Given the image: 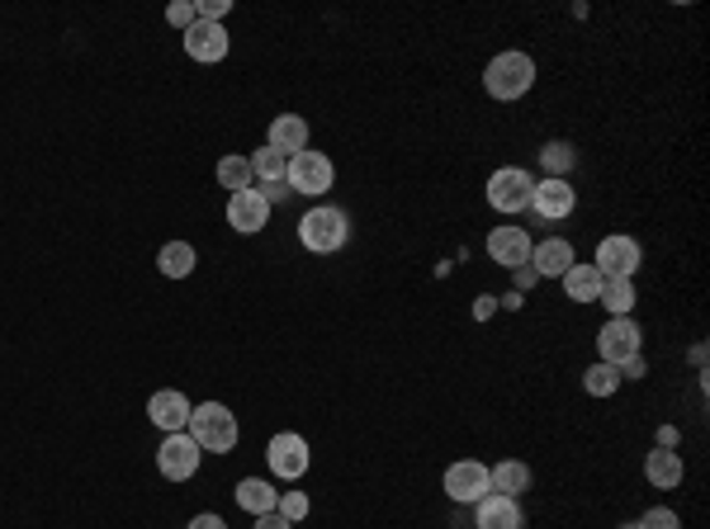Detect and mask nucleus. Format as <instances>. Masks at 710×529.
<instances>
[{
	"mask_svg": "<svg viewBox=\"0 0 710 529\" xmlns=\"http://www.w3.org/2000/svg\"><path fill=\"white\" fill-rule=\"evenodd\" d=\"M531 86H535V62H531V53H498L483 67V90L493 95V100H502V104L521 100V95H531Z\"/></svg>",
	"mask_w": 710,
	"mask_h": 529,
	"instance_id": "nucleus-1",
	"label": "nucleus"
},
{
	"mask_svg": "<svg viewBox=\"0 0 710 529\" xmlns=\"http://www.w3.org/2000/svg\"><path fill=\"white\" fill-rule=\"evenodd\" d=\"M298 242H304V251L313 255H331V251H341L346 242H351V218L341 213V208H308L304 222H298Z\"/></svg>",
	"mask_w": 710,
	"mask_h": 529,
	"instance_id": "nucleus-2",
	"label": "nucleus"
},
{
	"mask_svg": "<svg viewBox=\"0 0 710 529\" xmlns=\"http://www.w3.org/2000/svg\"><path fill=\"white\" fill-rule=\"evenodd\" d=\"M185 430L204 454H228V449H237V416L223 403H199L195 411H189Z\"/></svg>",
	"mask_w": 710,
	"mask_h": 529,
	"instance_id": "nucleus-3",
	"label": "nucleus"
},
{
	"mask_svg": "<svg viewBox=\"0 0 710 529\" xmlns=\"http://www.w3.org/2000/svg\"><path fill=\"white\" fill-rule=\"evenodd\" d=\"M531 195H535V180H531V170H521V166H502L488 175V203L498 208V213H526L531 208Z\"/></svg>",
	"mask_w": 710,
	"mask_h": 529,
	"instance_id": "nucleus-4",
	"label": "nucleus"
},
{
	"mask_svg": "<svg viewBox=\"0 0 710 529\" xmlns=\"http://www.w3.org/2000/svg\"><path fill=\"white\" fill-rule=\"evenodd\" d=\"M592 265H597V275H602V279H635L640 265H644V246L635 242V236H621V232L602 236V242H597Z\"/></svg>",
	"mask_w": 710,
	"mask_h": 529,
	"instance_id": "nucleus-5",
	"label": "nucleus"
},
{
	"mask_svg": "<svg viewBox=\"0 0 710 529\" xmlns=\"http://www.w3.org/2000/svg\"><path fill=\"white\" fill-rule=\"evenodd\" d=\"M199 459H204V449L189 440V430H181V436H166L162 449H156V473L166 483H189L199 473Z\"/></svg>",
	"mask_w": 710,
	"mask_h": 529,
	"instance_id": "nucleus-6",
	"label": "nucleus"
},
{
	"mask_svg": "<svg viewBox=\"0 0 710 529\" xmlns=\"http://www.w3.org/2000/svg\"><path fill=\"white\" fill-rule=\"evenodd\" d=\"M597 350H602V364L621 368L625 360L644 355V331L635 327V317H611V322L597 331Z\"/></svg>",
	"mask_w": 710,
	"mask_h": 529,
	"instance_id": "nucleus-7",
	"label": "nucleus"
},
{
	"mask_svg": "<svg viewBox=\"0 0 710 529\" xmlns=\"http://www.w3.org/2000/svg\"><path fill=\"white\" fill-rule=\"evenodd\" d=\"M284 180H290L294 195H313V199H318V195H327V189H331V180H337V166H331L323 152L304 147L298 156H290V175H284Z\"/></svg>",
	"mask_w": 710,
	"mask_h": 529,
	"instance_id": "nucleus-8",
	"label": "nucleus"
},
{
	"mask_svg": "<svg viewBox=\"0 0 710 529\" xmlns=\"http://www.w3.org/2000/svg\"><path fill=\"white\" fill-rule=\"evenodd\" d=\"M265 459H271V473L280 477V483H298V477L308 473V440L294 436V430H280V436L271 440V449H265Z\"/></svg>",
	"mask_w": 710,
	"mask_h": 529,
	"instance_id": "nucleus-9",
	"label": "nucleus"
},
{
	"mask_svg": "<svg viewBox=\"0 0 710 529\" xmlns=\"http://www.w3.org/2000/svg\"><path fill=\"white\" fill-rule=\"evenodd\" d=\"M488 492H493V483H488V469L479 459H460L446 469V496L455 506H479Z\"/></svg>",
	"mask_w": 710,
	"mask_h": 529,
	"instance_id": "nucleus-10",
	"label": "nucleus"
},
{
	"mask_svg": "<svg viewBox=\"0 0 710 529\" xmlns=\"http://www.w3.org/2000/svg\"><path fill=\"white\" fill-rule=\"evenodd\" d=\"M265 222H271V203H265L261 189H237V195H228V228L232 232H265Z\"/></svg>",
	"mask_w": 710,
	"mask_h": 529,
	"instance_id": "nucleus-11",
	"label": "nucleus"
},
{
	"mask_svg": "<svg viewBox=\"0 0 710 529\" xmlns=\"http://www.w3.org/2000/svg\"><path fill=\"white\" fill-rule=\"evenodd\" d=\"M185 53H189V62H204V67L223 62L228 57V29L209 24V20H195L185 29Z\"/></svg>",
	"mask_w": 710,
	"mask_h": 529,
	"instance_id": "nucleus-12",
	"label": "nucleus"
},
{
	"mask_svg": "<svg viewBox=\"0 0 710 529\" xmlns=\"http://www.w3.org/2000/svg\"><path fill=\"white\" fill-rule=\"evenodd\" d=\"M189 397L176 393V388H162V393H152L148 397V416H152V426L162 430V436H181V430L189 426Z\"/></svg>",
	"mask_w": 710,
	"mask_h": 529,
	"instance_id": "nucleus-13",
	"label": "nucleus"
},
{
	"mask_svg": "<svg viewBox=\"0 0 710 529\" xmlns=\"http://www.w3.org/2000/svg\"><path fill=\"white\" fill-rule=\"evenodd\" d=\"M531 232L526 228H493L488 232V255H493V265L502 269H521L531 265Z\"/></svg>",
	"mask_w": 710,
	"mask_h": 529,
	"instance_id": "nucleus-14",
	"label": "nucleus"
},
{
	"mask_svg": "<svg viewBox=\"0 0 710 529\" xmlns=\"http://www.w3.org/2000/svg\"><path fill=\"white\" fill-rule=\"evenodd\" d=\"M531 208L540 222H559L578 208V195L568 180H535V195H531Z\"/></svg>",
	"mask_w": 710,
	"mask_h": 529,
	"instance_id": "nucleus-15",
	"label": "nucleus"
},
{
	"mask_svg": "<svg viewBox=\"0 0 710 529\" xmlns=\"http://www.w3.org/2000/svg\"><path fill=\"white\" fill-rule=\"evenodd\" d=\"M473 529H526V516L512 496H498L488 492L479 506H473Z\"/></svg>",
	"mask_w": 710,
	"mask_h": 529,
	"instance_id": "nucleus-16",
	"label": "nucleus"
},
{
	"mask_svg": "<svg viewBox=\"0 0 710 529\" xmlns=\"http://www.w3.org/2000/svg\"><path fill=\"white\" fill-rule=\"evenodd\" d=\"M644 477L658 487V492H673V487H682V477H687V463L677 449L668 444H658L654 454H644Z\"/></svg>",
	"mask_w": 710,
	"mask_h": 529,
	"instance_id": "nucleus-17",
	"label": "nucleus"
},
{
	"mask_svg": "<svg viewBox=\"0 0 710 529\" xmlns=\"http://www.w3.org/2000/svg\"><path fill=\"white\" fill-rule=\"evenodd\" d=\"M568 265H578V255H574V246H568L564 236H549V242H540L531 251V269L540 279H564Z\"/></svg>",
	"mask_w": 710,
	"mask_h": 529,
	"instance_id": "nucleus-18",
	"label": "nucleus"
},
{
	"mask_svg": "<svg viewBox=\"0 0 710 529\" xmlns=\"http://www.w3.org/2000/svg\"><path fill=\"white\" fill-rule=\"evenodd\" d=\"M237 506H242L247 516H271L280 506V492H275V483H265V477H242V483H237Z\"/></svg>",
	"mask_w": 710,
	"mask_h": 529,
	"instance_id": "nucleus-19",
	"label": "nucleus"
},
{
	"mask_svg": "<svg viewBox=\"0 0 710 529\" xmlns=\"http://www.w3.org/2000/svg\"><path fill=\"white\" fill-rule=\"evenodd\" d=\"M271 147L280 156H298V152H304L308 147V123H304V114H280L271 123Z\"/></svg>",
	"mask_w": 710,
	"mask_h": 529,
	"instance_id": "nucleus-20",
	"label": "nucleus"
},
{
	"mask_svg": "<svg viewBox=\"0 0 710 529\" xmlns=\"http://www.w3.org/2000/svg\"><path fill=\"white\" fill-rule=\"evenodd\" d=\"M488 483H493L498 496H512L516 502L521 492H531V469L521 459H502L498 469H488Z\"/></svg>",
	"mask_w": 710,
	"mask_h": 529,
	"instance_id": "nucleus-21",
	"label": "nucleus"
},
{
	"mask_svg": "<svg viewBox=\"0 0 710 529\" xmlns=\"http://www.w3.org/2000/svg\"><path fill=\"white\" fill-rule=\"evenodd\" d=\"M568 302H597L602 294V275H597V265H568V275L559 279Z\"/></svg>",
	"mask_w": 710,
	"mask_h": 529,
	"instance_id": "nucleus-22",
	"label": "nucleus"
},
{
	"mask_svg": "<svg viewBox=\"0 0 710 529\" xmlns=\"http://www.w3.org/2000/svg\"><path fill=\"white\" fill-rule=\"evenodd\" d=\"M156 265H162L166 279H189L195 275V265H199V255H195L189 242H166L162 255H156Z\"/></svg>",
	"mask_w": 710,
	"mask_h": 529,
	"instance_id": "nucleus-23",
	"label": "nucleus"
},
{
	"mask_svg": "<svg viewBox=\"0 0 710 529\" xmlns=\"http://www.w3.org/2000/svg\"><path fill=\"white\" fill-rule=\"evenodd\" d=\"M597 302H607L611 317H630V308H635V279H602Z\"/></svg>",
	"mask_w": 710,
	"mask_h": 529,
	"instance_id": "nucleus-24",
	"label": "nucleus"
},
{
	"mask_svg": "<svg viewBox=\"0 0 710 529\" xmlns=\"http://www.w3.org/2000/svg\"><path fill=\"white\" fill-rule=\"evenodd\" d=\"M540 166L549 170L545 180H568V170H574V147H568V142H545V147H540Z\"/></svg>",
	"mask_w": 710,
	"mask_h": 529,
	"instance_id": "nucleus-25",
	"label": "nucleus"
},
{
	"mask_svg": "<svg viewBox=\"0 0 710 529\" xmlns=\"http://www.w3.org/2000/svg\"><path fill=\"white\" fill-rule=\"evenodd\" d=\"M218 185L223 189H251V156H223L218 162Z\"/></svg>",
	"mask_w": 710,
	"mask_h": 529,
	"instance_id": "nucleus-26",
	"label": "nucleus"
},
{
	"mask_svg": "<svg viewBox=\"0 0 710 529\" xmlns=\"http://www.w3.org/2000/svg\"><path fill=\"white\" fill-rule=\"evenodd\" d=\"M582 388H588V397H611L615 388H621V374H615V364L597 360L588 374H582Z\"/></svg>",
	"mask_w": 710,
	"mask_h": 529,
	"instance_id": "nucleus-27",
	"label": "nucleus"
},
{
	"mask_svg": "<svg viewBox=\"0 0 710 529\" xmlns=\"http://www.w3.org/2000/svg\"><path fill=\"white\" fill-rule=\"evenodd\" d=\"M251 175H261L265 185H271V180H284V175H290V156H280L275 147H261L256 156H251Z\"/></svg>",
	"mask_w": 710,
	"mask_h": 529,
	"instance_id": "nucleus-28",
	"label": "nucleus"
},
{
	"mask_svg": "<svg viewBox=\"0 0 710 529\" xmlns=\"http://www.w3.org/2000/svg\"><path fill=\"white\" fill-rule=\"evenodd\" d=\"M280 516L290 520V525H298V520H308V496L304 492H280Z\"/></svg>",
	"mask_w": 710,
	"mask_h": 529,
	"instance_id": "nucleus-29",
	"label": "nucleus"
},
{
	"mask_svg": "<svg viewBox=\"0 0 710 529\" xmlns=\"http://www.w3.org/2000/svg\"><path fill=\"white\" fill-rule=\"evenodd\" d=\"M635 529H682V520H677L673 506H654L644 510V520H635Z\"/></svg>",
	"mask_w": 710,
	"mask_h": 529,
	"instance_id": "nucleus-30",
	"label": "nucleus"
},
{
	"mask_svg": "<svg viewBox=\"0 0 710 529\" xmlns=\"http://www.w3.org/2000/svg\"><path fill=\"white\" fill-rule=\"evenodd\" d=\"M166 20H171V24H176V29H189V24H195V20H199V10H195V0H176V5H171V10H166Z\"/></svg>",
	"mask_w": 710,
	"mask_h": 529,
	"instance_id": "nucleus-31",
	"label": "nucleus"
},
{
	"mask_svg": "<svg viewBox=\"0 0 710 529\" xmlns=\"http://www.w3.org/2000/svg\"><path fill=\"white\" fill-rule=\"evenodd\" d=\"M199 20H209V24H223V14L232 10V0H199Z\"/></svg>",
	"mask_w": 710,
	"mask_h": 529,
	"instance_id": "nucleus-32",
	"label": "nucleus"
},
{
	"mask_svg": "<svg viewBox=\"0 0 710 529\" xmlns=\"http://www.w3.org/2000/svg\"><path fill=\"white\" fill-rule=\"evenodd\" d=\"M261 195H265V203H271V208H275V203H284V199H290V195H294V189H290V180H271V185H265V189H261Z\"/></svg>",
	"mask_w": 710,
	"mask_h": 529,
	"instance_id": "nucleus-33",
	"label": "nucleus"
},
{
	"mask_svg": "<svg viewBox=\"0 0 710 529\" xmlns=\"http://www.w3.org/2000/svg\"><path fill=\"white\" fill-rule=\"evenodd\" d=\"M615 374H621V383L625 378H644V374H649V364H644V355H635V360H625L621 368H615Z\"/></svg>",
	"mask_w": 710,
	"mask_h": 529,
	"instance_id": "nucleus-34",
	"label": "nucleus"
},
{
	"mask_svg": "<svg viewBox=\"0 0 710 529\" xmlns=\"http://www.w3.org/2000/svg\"><path fill=\"white\" fill-rule=\"evenodd\" d=\"M256 529H294V525L284 520L280 510H271V516H256Z\"/></svg>",
	"mask_w": 710,
	"mask_h": 529,
	"instance_id": "nucleus-35",
	"label": "nucleus"
},
{
	"mask_svg": "<svg viewBox=\"0 0 710 529\" xmlns=\"http://www.w3.org/2000/svg\"><path fill=\"white\" fill-rule=\"evenodd\" d=\"M189 529H228V525L218 520L214 510H204V516H195V520H189Z\"/></svg>",
	"mask_w": 710,
	"mask_h": 529,
	"instance_id": "nucleus-36",
	"label": "nucleus"
},
{
	"mask_svg": "<svg viewBox=\"0 0 710 529\" xmlns=\"http://www.w3.org/2000/svg\"><path fill=\"white\" fill-rule=\"evenodd\" d=\"M512 275H516V284H531V288H535V279H540V275H535L531 265H521V269H512Z\"/></svg>",
	"mask_w": 710,
	"mask_h": 529,
	"instance_id": "nucleus-37",
	"label": "nucleus"
},
{
	"mask_svg": "<svg viewBox=\"0 0 710 529\" xmlns=\"http://www.w3.org/2000/svg\"><path fill=\"white\" fill-rule=\"evenodd\" d=\"M621 529H635V525H621Z\"/></svg>",
	"mask_w": 710,
	"mask_h": 529,
	"instance_id": "nucleus-38",
	"label": "nucleus"
}]
</instances>
